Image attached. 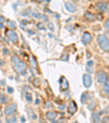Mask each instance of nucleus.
<instances>
[{
    "mask_svg": "<svg viewBox=\"0 0 109 123\" xmlns=\"http://www.w3.org/2000/svg\"><path fill=\"white\" fill-rule=\"evenodd\" d=\"M97 40H98V44H99L100 48H102L103 50L109 51V40L105 35H99L97 37Z\"/></svg>",
    "mask_w": 109,
    "mask_h": 123,
    "instance_id": "1",
    "label": "nucleus"
},
{
    "mask_svg": "<svg viewBox=\"0 0 109 123\" xmlns=\"http://www.w3.org/2000/svg\"><path fill=\"white\" fill-rule=\"evenodd\" d=\"M7 37L9 38V40H10V42H12L13 44H18V42H19L18 34H16L14 31H12V30L7 31Z\"/></svg>",
    "mask_w": 109,
    "mask_h": 123,
    "instance_id": "2",
    "label": "nucleus"
},
{
    "mask_svg": "<svg viewBox=\"0 0 109 123\" xmlns=\"http://www.w3.org/2000/svg\"><path fill=\"white\" fill-rule=\"evenodd\" d=\"M16 111V105L15 104H11L9 106H7L5 109V114L7 117H11L13 116V113Z\"/></svg>",
    "mask_w": 109,
    "mask_h": 123,
    "instance_id": "3",
    "label": "nucleus"
},
{
    "mask_svg": "<svg viewBox=\"0 0 109 123\" xmlns=\"http://www.w3.org/2000/svg\"><path fill=\"white\" fill-rule=\"evenodd\" d=\"M96 79H97V82L99 84H105V82L108 79V75H107L104 71H99V72H97V74H96Z\"/></svg>",
    "mask_w": 109,
    "mask_h": 123,
    "instance_id": "4",
    "label": "nucleus"
},
{
    "mask_svg": "<svg viewBox=\"0 0 109 123\" xmlns=\"http://www.w3.org/2000/svg\"><path fill=\"white\" fill-rule=\"evenodd\" d=\"M15 68H16V70H18V72H19L20 74L24 75L26 73V64L24 62H22V61H20V62L16 63Z\"/></svg>",
    "mask_w": 109,
    "mask_h": 123,
    "instance_id": "5",
    "label": "nucleus"
},
{
    "mask_svg": "<svg viewBox=\"0 0 109 123\" xmlns=\"http://www.w3.org/2000/svg\"><path fill=\"white\" fill-rule=\"evenodd\" d=\"M77 104H75V101H70V104L68 105V112H69L70 114H73V113H75L77 112Z\"/></svg>",
    "mask_w": 109,
    "mask_h": 123,
    "instance_id": "6",
    "label": "nucleus"
},
{
    "mask_svg": "<svg viewBox=\"0 0 109 123\" xmlns=\"http://www.w3.org/2000/svg\"><path fill=\"white\" fill-rule=\"evenodd\" d=\"M82 42H83L84 45L90 44V43L92 42V35H90L88 32H85L83 34V36H82Z\"/></svg>",
    "mask_w": 109,
    "mask_h": 123,
    "instance_id": "7",
    "label": "nucleus"
},
{
    "mask_svg": "<svg viewBox=\"0 0 109 123\" xmlns=\"http://www.w3.org/2000/svg\"><path fill=\"white\" fill-rule=\"evenodd\" d=\"M83 84L86 88H88L90 85H92V77L88 74H84L83 75Z\"/></svg>",
    "mask_w": 109,
    "mask_h": 123,
    "instance_id": "8",
    "label": "nucleus"
},
{
    "mask_svg": "<svg viewBox=\"0 0 109 123\" xmlns=\"http://www.w3.org/2000/svg\"><path fill=\"white\" fill-rule=\"evenodd\" d=\"M68 87H69L68 81L65 80L64 76H61L60 77V88L62 89V91H64V89H68Z\"/></svg>",
    "mask_w": 109,
    "mask_h": 123,
    "instance_id": "9",
    "label": "nucleus"
},
{
    "mask_svg": "<svg viewBox=\"0 0 109 123\" xmlns=\"http://www.w3.org/2000/svg\"><path fill=\"white\" fill-rule=\"evenodd\" d=\"M65 9L68 10V11L70 12V13H74L75 11H77V8H75L74 5H72L71 2H65Z\"/></svg>",
    "mask_w": 109,
    "mask_h": 123,
    "instance_id": "10",
    "label": "nucleus"
},
{
    "mask_svg": "<svg viewBox=\"0 0 109 123\" xmlns=\"http://www.w3.org/2000/svg\"><path fill=\"white\" fill-rule=\"evenodd\" d=\"M56 117H57V112H55V111H48L46 113V118L48 120H55Z\"/></svg>",
    "mask_w": 109,
    "mask_h": 123,
    "instance_id": "11",
    "label": "nucleus"
},
{
    "mask_svg": "<svg viewBox=\"0 0 109 123\" xmlns=\"http://www.w3.org/2000/svg\"><path fill=\"white\" fill-rule=\"evenodd\" d=\"M96 8H97L98 11L104 12V11H106V3L105 2H98L97 5H96Z\"/></svg>",
    "mask_w": 109,
    "mask_h": 123,
    "instance_id": "12",
    "label": "nucleus"
},
{
    "mask_svg": "<svg viewBox=\"0 0 109 123\" xmlns=\"http://www.w3.org/2000/svg\"><path fill=\"white\" fill-rule=\"evenodd\" d=\"M104 92L106 95L109 96V79H107V81L105 82V85H104Z\"/></svg>",
    "mask_w": 109,
    "mask_h": 123,
    "instance_id": "13",
    "label": "nucleus"
},
{
    "mask_svg": "<svg viewBox=\"0 0 109 123\" xmlns=\"http://www.w3.org/2000/svg\"><path fill=\"white\" fill-rule=\"evenodd\" d=\"M92 119H93V121L95 123H98L100 121V119H99V113L98 112H94L93 114H92Z\"/></svg>",
    "mask_w": 109,
    "mask_h": 123,
    "instance_id": "14",
    "label": "nucleus"
},
{
    "mask_svg": "<svg viewBox=\"0 0 109 123\" xmlns=\"http://www.w3.org/2000/svg\"><path fill=\"white\" fill-rule=\"evenodd\" d=\"M88 98H90V93H84L83 95H82V97H81V101L82 102H85Z\"/></svg>",
    "mask_w": 109,
    "mask_h": 123,
    "instance_id": "15",
    "label": "nucleus"
},
{
    "mask_svg": "<svg viewBox=\"0 0 109 123\" xmlns=\"http://www.w3.org/2000/svg\"><path fill=\"white\" fill-rule=\"evenodd\" d=\"M85 16H86V19L90 20V21H94V20H95V15L92 14V13H90V12H86Z\"/></svg>",
    "mask_w": 109,
    "mask_h": 123,
    "instance_id": "16",
    "label": "nucleus"
},
{
    "mask_svg": "<svg viewBox=\"0 0 109 123\" xmlns=\"http://www.w3.org/2000/svg\"><path fill=\"white\" fill-rule=\"evenodd\" d=\"M7 24H8V26H9V27H11V28H15L16 27L15 22L10 21V20H8V21H7Z\"/></svg>",
    "mask_w": 109,
    "mask_h": 123,
    "instance_id": "17",
    "label": "nucleus"
},
{
    "mask_svg": "<svg viewBox=\"0 0 109 123\" xmlns=\"http://www.w3.org/2000/svg\"><path fill=\"white\" fill-rule=\"evenodd\" d=\"M12 61H13V63H14V64H16V63H18V62H20V61H21V60H20V59H19V57H18V56H13V57H12Z\"/></svg>",
    "mask_w": 109,
    "mask_h": 123,
    "instance_id": "18",
    "label": "nucleus"
},
{
    "mask_svg": "<svg viewBox=\"0 0 109 123\" xmlns=\"http://www.w3.org/2000/svg\"><path fill=\"white\" fill-rule=\"evenodd\" d=\"M95 107H96L95 102H90V105H88V109H90V110H94V109H95Z\"/></svg>",
    "mask_w": 109,
    "mask_h": 123,
    "instance_id": "19",
    "label": "nucleus"
},
{
    "mask_svg": "<svg viewBox=\"0 0 109 123\" xmlns=\"http://www.w3.org/2000/svg\"><path fill=\"white\" fill-rule=\"evenodd\" d=\"M39 84H40L39 79H34V85L35 86H39Z\"/></svg>",
    "mask_w": 109,
    "mask_h": 123,
    "instance_id": "20",
    "label": "nucleus"
},
{
    "mask_svg": "<svg viewBox=\"0 0 109 123\" xmlns=\"http://www.w3.org/2000/svg\"><path fill=\"white\" fill-rule=\"evenodd\" d=\"M15 121H16V119L13 117V118H11V119H8L7 122L8 123H15Z\"/></svg>",
    "mask_w": 109,
    "mask_h": 123,
    "instance_id": "21",
    "label": "nucleus"
},
{
    "mask_svg": "<svg viewBox=\"0 0 109 123\" xmlns=\"http://www.w3.org/2000/svg\"><path fill=\"white\" fill-rule=\"evenodd\" d=\"M26 100H27V101H32V95H31L30 93L26 94Z\"/></svg>",
    "mask_w": 109,
    "mask_h": 123,
    "instance_id": "22",
    "label": "nucleus"
},
{
    "mask_svg": "<svg viewBox=\"0 0 109 123\" xmlns=\"http://www.w3.org/2000/svg\"><path fill=\"white\" fill-rule=\"evenodd\" d=\"M105 28H106V31L109 32V20H107V21L105 22Z\"/></svg>",
    "mask_w": 109,
    "mask_h": 123,
    "instance_id": "23",
    "label": "nucleus"
},
{
    "mask_svg": "<svg viewBox=\"0 0 109 123\" xmlns=\"http://www.w3.org/2000/svg\"><path fill=\"white\" fill-rule=\"evenodd\" d=\"M0 99H1V101H2V102L7 101V97H5L3 95H0Z\"/></svg>",
    "mask_w": 109,
    "mask_h": 123,
    "instance_id": "24",
    "label": "nucleus"
},
{
    "mask_svg": "<svg viewBox=\"0 0 109 123\" xmlns=\"http://www.w3.org/2000/svg\"><path fill=\"white\" fill-rule=\"evenodd\" d=\"M68 59H69V56H68V55H64V56H62L61 60H62V61H67Z\"/></svg>",
    "mask_w": 109,
    "mask_h": 123,
    "instance_id": "25",
    "label": "nucleus"
},
{
    "mask_svg": "<svg viewBox=\"0 0 109 123\" xmlns=\"http://www.w3.org/2000/svg\"><path fill=\"white\" fill-rule=\"evenodd\" d=\"M108 121H109V118H108V117H105V118L103 119V123H107Z\"/></svg>",
    "mask_w": 109,
    "mask_h": 123,
    "instance_id": "26",
    "label": "nucleus"
},
{
    "mask_svg": "<svg viewBox=\"0 0 109 123\" xmlns=\"http://www.w3.org/2000/svg\"><path fill=\"white\" fill-rule=\"evenodd\" d=\"M37 27L40 28V30H43V28H44V25H43L42 23H38V24H37Z\"/></svg>",
    "mask_w": 109,
    "mask_h": 123,
    "instance_id": "27",
    "label": "nucleus"
},
{
    "mask_svg": "<svg viewBox=\"0 0 109 123\" xmlns=\"http://www.w3.org/2000/svg\"><path fill=\"white\" fill-rule=\"evenodd\" d=\"M51 106H52V105H51L50 101H48V102L46 104V107H47V108H51Z\"/></svg>",
    "mask_w": 109,
    "mask_h": 123,
    "instance_id": "28",
    "label": "nucleus"
},
{
    "mask_svg": "<svg viewBox=\"0 0 109 123\" xmlns=\"http://www.w3.org/2000/svg\"><path fill=\"white\" fill-rule=\"evenodd\" d=\"M106 11L108 12V14H109V2L106 3Z\"/></svg>",
    "mask_w": 109,
    "mask_h": 123,
    "instance_id": "29",
    "label": "nucleus"
},
{
    "mask_svg": "<svg viewBox=\"0 0 109 123\" xmlns=\"http://www.w3.org/2000/svg\"><path fill=\"white\" fill-rule=\"evenodd\" d=\"M34 16H36L37 19H40V14H38V13H34Z\"/></svg>",
    "mask_w": 109,
    "mask_h": 123,
    "instance_id": "30",
    "label": "nucleus"
},
{
    "mask_svg": "<svg viewBox=\"0 0 109 123\" xmlns=\"http://www.w3.org/2000/svg\"><path fill=\"white\" fill-rule=\"evenodd\" d=\"M5 21V16H0V23H2Z\"/></svg>",
    "mask_w": 109,
    "mask_h": 123,
    "instance_id": "31",
    "label": "nucleus"
},
{
    "mask_svg": "<svg viewBox=\"0 0 109 123\" xmlns=\"http://www.w3.org/2000/svg\"><path fill=\"white\" fill-rule=\"evenodd\" d=\"M48 25H49V28H50L51 31H53V25H52V24H51V23H49Z\"/></svg>",
    "mask_w": 109,
    "mask_h": 123,
    "instance_id": "32",
    "label": "nucleus"
},
{
    "mask_svg": "<svg viewBox=\"0 0 109 123\" xmlns=\"http://www.w3.org/2000/svg\"><path fill=\"white\" fill-rule=\"evenodd\" d=\"M3 54H5V55H8V54H9V51H8V49H3Z\"/></svg>",
    "mask_w": 109,
    "mask_h": 123,
    "instance_id": "33",
    "label": "nucleus"
},
{
    "mask_svg": "<svg viewBox=\"0 0 109 123\" xmlns=\"http://www.w3.org/2000/svg\"><path fill=\"white\" fill-rule=\"evenodd\" d=\"M39 123H46V121H45L44 119H42V118H40V119H39Z\"/></svg>",
    "mask_w": 109,
    "mask_h": 123,
    "instance_id": "34",
    "label": "nucleus"
},
{
    "mask_svg": "<svg viewBox=\"0 0 109 123\" xmlns=\"http://www.w3.org/2000/svg\"><path fill=\"white\" fill-rule=\"evenodd\" d=\"M97 19H98V20H102V19H103V15H102V14H99V15H97Z\"/></svg>",
    "mask_w": 109,
    "mask_h": 123,
    "instance_id": "35",
    "label": "nucleus"
},
{
    "mask_svg": "<svg viewBox=\"0 0 109 123\" xmlns=\"http://www.w3.org/2000/svg\"><path fill=\"white\" fill-rule=\"evenodd\" d=\"M8 92H9V93H12V92H13V89H12L11 87H9V88H8Z\"/></svg>",
    "mask_w": 109,
    "mask_h": 123,
    "instance_id": "36",
    "label": "nucleus"
},
{
    "mask_svg": "<svg viewBox=\"0 0 109 123\" xmlns=\"http://www.w3.org/2000/svg\"><path fill=\"white\" fill-rule=\"evenodd\" d=\"M58 122H59V123H63V122H64V119H60Z\"/></svg>",
    "mask_w": 109,
    "mask_h": 123,
    "instance_id": "37",
    "label": "nucleus"
},
{
    "mask_svg": "<svg viewBox=\"0 0 109 123\" xmlns=\"http://www.w3.org/2000/svg\"><path fill=\"white\" fill-rule=\"evenodd\" d=\"M0 123H2V122H1V121H0Z\"/></svg>",
    "mask_w": 109,
    "mask_h": 123,
    "instance_id": "38",
    "label": "nucleus"
},
{
    "mask_svg": "<svg viewBox=\"0 0 109 123\" xmlns=\"http://www.w3.org/2000/svg\"><path fill=\"white\" fill-rule=\"evenodd\" d=\"M74 123H77V122H74Z\"/></svg>",
    "mask_w": 109,
    "mask_h": 123,
    "instance_id": "39",
    "label": "nucleus"
}]
</instances>
